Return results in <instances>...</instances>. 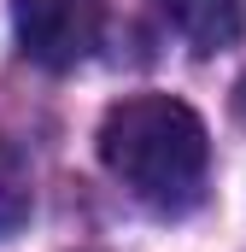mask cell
Wrapping results in <instances>:
<instances>
[{"label": "cell", "instance_id": "3957f363", "mask_svg": "<svg viewBox=\"0 0 246 252\" xmlns=\"http://www.w3.org/2000/svg\"><path fill=\"white\" fill-rule=\"evenodd\" d=\"M158 6L170 12V24L182 30L199 53L229 47V41L246 30V0H158Z\"/></svg>", "mask_w": 246, "mask_h": 252}, {"label": "cell", "instance_id": "6da1fadb", "mask_svg": "<svg viewBox=\"0 0 246 252\" xmlns=\"http://www.w3.org/2000/svg\"><path fill=\"white\" fill-rule=\"evenodd\" d=\"M100 158L153 211H187L205 193L211 135L176 94H129L100 118Z\"/></svg>", "mask_w": 246, "mask_h": 252}, {"label": "cell", "instance_id": "277c9868", "mask_svg": "<svg viewBox=\"0 0 246 252\" xmlns=\"http://www.w3.org/2000/svg\"><path fill=\"white\" fill-rule=\"evenodd\" d=\"M30 199H35V193H30V164H24L18 147L0 135V241L30 223Z\"/></svg>", "mask_w": 246, "mask_h": 252}, {"label": "cell", "instance_id": "7a4b0ae2", "mask_svg": "<svg viewBox=\"0 0 246 252\" xmlns=\"http://www.w3.org/2000/svg\"><path fill=\"white\" fill-rule=\"evenodd\" d=\"M18 41L47 70H70L100 47L106 0H18Z\"/></svg>", "mask_w": 246, "mask_h": 252}]
</instances>
